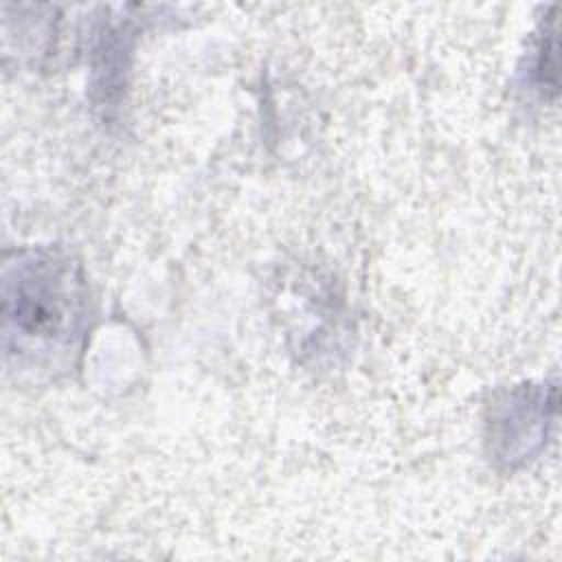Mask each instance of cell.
Instances as JSON below:
<instances>
[{
	"label": "cell",
	"instance_id": "obj_1",
	"mask_svg": "<svg viewBox=\"0 0 562 562\" xmlns=\"http://www.w3.org/2000/svg\"><path fill=\"white\" fill-rule=\"evenodd\" d=\"M7 321L15 331L53 347L70 345L81 323V283L68 261L31 259L7 283Z\"/></svg>",
	"mask_w": 562,
	"mask_h": 562
}]
</instances>
